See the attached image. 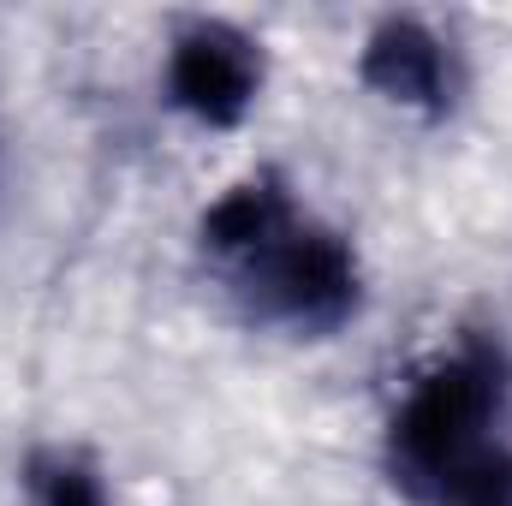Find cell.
I'll list each match as a JSON object with an SVG mask.
<instances>
[{"label": "cell", "mask_w": 512, "mask_h": 506, "mask_svg": "<svg viewBox=\"0 0 512 506\" xmlns=\"http://www.w3.org/2000/svg\"><path fill=\"white\" fill-rule=\"evenodd\" d=\"M501 441H512V346L495 328H459L393 387L376 459L399 501L435 506Z\"/></svg>", "instance_id": "cell-1"}, {"label": "cell", "mask_w": 512, "mask_h": 506, "mask_svg": "<svg viewBox=\"0 0 512 506\" xmlns=\"http://www.w3.org/2000/svg\"><path fill=\"white\" fill-rule=\"evenodd\" d=\"M221 292L262 334H280L292 346H328V340H340L364 322L370 262H364V245L340 221L304 209L239 274H227Z\"/></svg>", "instance_id": "cell-2"}, {"label": "cell", "mask_w": 512, "mask_h": 506, "mask_svg": "<svg viewBox=\"0 0 512 506\" xmlns=\"http://www.w3.org/2000/svg\"><path fill=\"white\" fill-rule=\"evenodd\" d=\"M274 84L268 42L227 12H185L155 54V102L197 137H239Z\"/></svg>", "instance_id": "cell-3"}, {"label": "cell", "mask_w": 512, "mask_h": 506, "mask_svg": "<svg viewBox=\"0 0 512 506\" xmlns=\"http://www.w3.org/2000/svg\"><path fill=\"white\" fill-rule=\"evenodd\" d=\"M352 84L405 126H453L471 96V60L459 36L429 12H376L352 48Z\"/></svg>", "instance_id": "cell-4"}, {"label": "cell", "mask_w": 512, "mask_h": 506, "mask_svg": "<svg viewBox=\"0 0 512 506\" xmlns=\"http://www.w3.org/2000/svg\"><path fill=\"white\" fill-rule=\"evenodd\" d=\"M310 203L298 197V185L280 173V167H245L239 179H227L191 221V251L197 262L227 280L251 262L268 239H280Z\"/></svg>", "instance_id": "cell-5"}, {"label": "cell", "mask_w": 512, "mask_h": 506, "mask_svg": "<svg viewBox=\"0 0 512 506\" xmlns=\"http://www.w3.org/2000/svg\"><path fill=\"white\" fill-rule=\"evenodd\" d=\"M12 506H120L108 465L78 441H36L18 459Z\"/></svg>", "instance_id": "cell-6"}, {"label": "cell", "mask_w": 512, "mask_h": 506, "mask_svg": "<svg viewBox=\"0 0 512 506\" xmlns=\"http://www.w3.org/2000/svg\"><path fill=\"white\" fill-rule=\"evenodd\" d=\"M435 506H512V441H501L489 459H477Z\"/></svg>", "instance_id": "cell-7"}]
</instances>
